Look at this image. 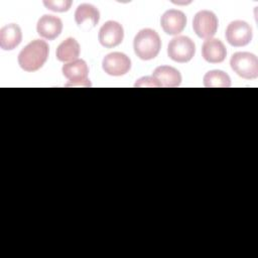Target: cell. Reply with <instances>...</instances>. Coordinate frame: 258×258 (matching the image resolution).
<instances>
[{
    "instance_id": "cell-6",
    "label": "cell",
    "mask_w": 258,
    "mask_h": 258,
    "mask_svg": "<svg viewBox=\"0 0 258 258\" xmlns=\"http://www.w3.org/2000/svg\"><path fill=\"white\" fill-rule=\"evenodd\" d=\"M219 21L216 14L210 10L199 11L192 20V28L196 34L205 39L212 38L218 29Z\"/></svg>"
},
{
    "instance_id": "cell-18",
    "label": "cell",
    "mask_w": 258,
    "mask_h": 258,
    "mask_svg": "<svg viewBox=\"0 0 258 258\" xmlns=\"http://www.w3.org/2000/svg\"><path fill=\"white\" fill-rule=\"evenodd\" d=\"M71 0H45L43 1V5L46 7V9L54 11V12H66L71 8L72 5Z\"/></svg>"
},
{
    "instance_id": "cell-8",
    "label": "cell",
    "mask_w": 258,
    "mask_h": 258,
    "mask_svg": "<svg viewBox=\"0 0 258 258\" xmlns=\"http://www.w3.org/2000/svg\"><path fill=\"white\" fill-rule=\"evenodd\" d=\"M102 68L106 74L119 77L129 72L131 68V60L123 52H111L103 58Z\"/></svg>"
},
{
    "instance_id": "cell-1",
    "label": "cell",
    "mask_w": 258,
    "mask_h": 258,
    "mask_svg": "<svg viewBox=\"0 0 258 258\" xmlns=\"http://www.w3.org/2000/svg\"><path fill=\"white\" fill-rule=\"evenodd\" d=\"M48 53V44L44 40L35 39L24 46L19 52L18 63L26 72H35L44 64Z\"/></svg>"
},
{
    "instance_id": "cell-16",
    "label": "cell",
    "mask_w": 258,
    "mask_h": 258,
    "mask_svg": "<svg viewBox=\"0 0 258 258\" xmlns=\"http://www.w3.org/2000/svg\"><path fill=\"white\" fill-rule=\"evenodd\" d=\"M75 20L78 26H82L86 21H90L92 27L96 26L100 20L99 10L92 4L83 3L79 5L75 12Z\"/></svg>"
},
{
    "instance_id": "cell-2",
    "label": "cell",
    "mask_w": 258,
    "mask_h": 258,
    "mask_svg": "<svg viewBox=\"0 0 258 258\" xmlns=\"http://www.w3.org/2000/svg\"><path fill=\"white\" fill-rule=\"evenodd\" d=\"M133 47L135 54L143 60H149L157 56L161 47L158 33L150 28L141 29L134 37Z\"/></svg>"
},
{
    "instance_id": "cell-10",
    "label": "cell",
    "mask_w": 258,
    "mask_h": 258,
    "mask_svg": "<svg viewBox=\"0 0 258 258\" xmlns=\"http://www.w3.org/2000/svg\"><path fill=\"white\" fill-rule=\"evenodd\" d=\"M160 25L166 34L176 35L184 29L186 25V16L180 10L169 9L162 14Z\"/></svg>"
},
{
    "instance_id": "cell-3",
    "label": "cell",
    "mask_w": 258,
    "mask_h": 258,
    "mask_svg": "<svg viewBox=\"0 0 258 258\" xmlns=\"http://www.w3.org/2000/svg\"><path fill=\"white\" fill-rule=\"evenodd\" d=\"M230 64L232 70L243 79L250 80L258 77V58L251 52H235L231 57Z\"/></svg>"
},
{
    "instance_id": "cell-5",
    "label": "cell",
    "mask_w": 258,
    "mask_h": 258,
    "mask_svg": "<svg viewBox=\"0 0 258 258\" xmlns=\"http://www.w3.org/2000/svg\"><path fill=\"white\" fill-rule=\"evenodd\" d=\"M62 74L70 81L67 87H90L91 83L88 79L89 68L84 59H76L62 66Z\"/></svg>"
},
{
    "instance_id": "cell-17",
    "label": "cell",
    "mask_w": 258,
    "mask_h": 258,
    "mask_svg": "<svg viewBox=\"0 0 258 258\" xmlns=\"http://www.w3.org/2000/svg\"><path fill=\"white\" fill-rule=\"evenodd\" d=\"M204 86L207 88H229L231 79L221 70H213L204 76Z\"/></svg>"
},
{
    "instance_id": "cell-11",
    "label": "cell",
    "mask_w": 258,
    "mask_h": 258,
    "mask_svg": "<svg viewBox=\"0 0 258 258\" xmlns=\"http://www.w3.org/2000/svg\"><path fill=\"white\" fill-rule=\"evenodd\" d=\"M36 30L41 37L52 40L60 34L62 30V22L60 18L56 16L45 14L38 19Z\"/></svg>"
},
{
    "instance_id": "cell-14",
    "label": "cell",
    "mask_w": 258,
    "mask_h": 258,
    "mask_svg": "<svg viewBox=\"0 0 258 258\" xmlns=\"http://www.w3.org/2000/svg\"><path fill=\"white\" fill-rule=\"evenodd\" d=\"M22 40L20 27L15 23H10L0 29V47L4 50H12Z\"/></svg>"
},
{
    "instance_id": "cell-15",
    "label": "cell",
    "mask_w": 258,
    "mask_h": 258,
    "mask_svg": "<svg viewBox=\"0 0 258 258\" xmlns=\"http://www.w3.org/2000/svg\"><path fill=\"white\" fill-rule=\"evenodd\" d=\"M55 55L59 61L64 62V61L76 60L77 57L80 55L79 42L73 37L67 38L57 46Z\"/></svg>"
},
{
    "instance_id": "cell-13",
    "label": "cell",
    "mask_w": 258,
    "mask_h": 258,
    "mask_svg": "<svg viewBox=\"0 0 258 258\" xmlns=\"http://www.w3.org/2000/svg\"><path fill=\"white\" fill-rule=\"evenodd\" d=\"M202 55L208 62L219 63L225 60L227 49L220 39L209 38L202 45Z\"/></svg>"
},
{
    "instance_id": "cell-7",
    "label": "cell",
    "mask_w": 258,
    "mask_h": 258,
    "mask_svg": "<svg viewBox=\"0 0 258 258\" xmlns=\"http://www.w3.org/2000/svg\"><path fill=\"white\" fill-rule=\"evenodd\" d=\"M225 36L231 45L245 46L252 39V27L246 21L235 20L227 26Z\"/></svg>"
},
{
    "instance_id": "cell-9",
    "label": "cell",
    "mask_w": 258,
    "mask_h": 258,
    "mask_svg": "<svg viewBox=\"0 0 258 258\" xmlns=\"http://www.w3.org/2000/svg\"><path fill=\"white\" fill-rule=\"evenodd\" d=\"M124 30L120 23L109 20L105 22L99 30V41L100 43L107 47L112 48L119 45L123 41Z\"/></svg>"
},
{
    "instance_id": "cell-4",
    "label": "cell",
    "mask_w": 258,
    "mask_h": 258,
    "mask_svg": "<svg viewBox=\"0 0 258 258\" xmlns=\"http://www.w3.org/2000/svg\"><path fill=\"white\" fill-rule=\"evenodd\" d=\"M196 52V45L194 41L187 36L173 37L167 46V54L169 58L176 62L189 61Z\"/></svg>"
},
{
    "instance_id": "cell-12",
    "label": "cell",
    "mask_w": 258,
    "mask_h": 258,
    "mask_svg": "<svg viewBox=\"0 0 258 258\" xmlns=\"http://www.w3.org/2000/svg\"><path fill=\"white\" fill-rule=\"evenodd\" d=\"M152 78L160 88H175L181 83L180 73L169 66H159L152 74Z\"/></svg>"
},
{
    "instance_id": "cell-19",
    "label": "cell",
    "mask_w": 258,
    "mask_h": 258,
    "mask_svg": "<svg viewBox=\"0 0 258 258\" xmlns=\"http://www.w3.org/2000/svg\"><path fill=\"white\" fill-rule=\"evenodd\" d=\"M135 87H139V88H143V87H155V88H159L157 83L155 82V80L152 77H143L141 79H139L135 85Z\"/></svg>"
}]
</instances>
